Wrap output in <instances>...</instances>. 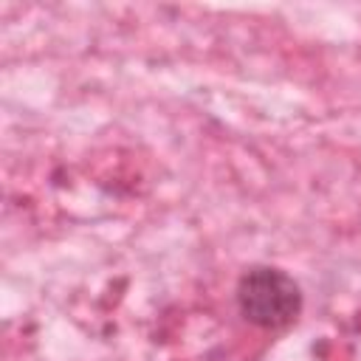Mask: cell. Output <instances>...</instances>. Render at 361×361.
Listing matches in <instances>:
<instances>
[{"instance_id": "1", "label": "cell", "mask_w": 361, "mask_h": 361, "mask_svg": "<svg viewBox=\"0 0 361 361\" xmlns=\"http://www.w3.org/2000/svg\"><path fill=\"white\" fill-rule=\"evenodd\" d=\"M237 307L245 322L276 330L299 316L302 290L290 274L271 265H257L245 271L237 282Z\"/></svg>"}]
</instances>
